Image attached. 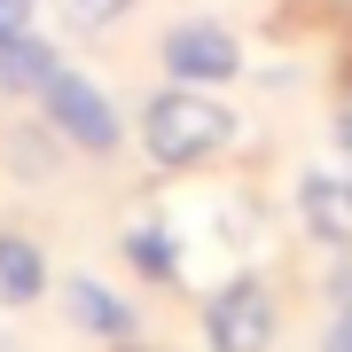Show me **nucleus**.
<instances>
[{
    "label": "nucleus",
    "mask_w": 352,
    "mask_h": 352,
    "mask_svg": "<svg viewBox=\"0 0 352 352\" xmlns=\"http://www.w3.org/2000/svg\"><path fill=\"white\" fill-rule=\"evenodd\" d=\"M227 141H235V110L212 94V87H164L149 94V110H141V149H149L164 173H196V164H212Z\"/></svg>",
    "instance_id": "1"
},
{
    "label": "nucleus",
    "mask_w": 352,
    "mask_h": 352,
    "mask_svg": "<svg viewBox=\"0 0 352 352\" xmlns=\"http://www.w3.org/2000/svg\"><path fill=\"white\" fill-rule=\"evenodd\" d=\"M39 110H47V126L63 133V141H78L87 157H110L118 149V110H110V94H102L87 71L55 63L47 87H39Z\"/></svg>",
    "instance_id": "2"
},
{
    "label": "nucleus",
    "mask_w": 352,
    "mask_h": 352,
    "mask_svg": "<svg viewBox=\"0 0 352 352\" xmlns=\"http://www.w3.org/2000/svg\"><path fill=\"white\" fill-rule=\"evenodd\" d=\"M274 289H266L258 274H235L212 289V305H204V344L212 352H266L274 344Z\"/></svg>",
    "instance_id": "3"
},
{
    "label": "nucleus",
    "mask_w": 352,
    "mask_h": 352,
    "mask_svg": "<svg viewBox=\"0 0 352 352\" xmlns=\"http://www.w3.org/2000/svg\"><path fill=\"white\" fill-rule=\"evenodd\" d=\"M157 55H164V71L180 78V87H227V78L243 71V39L212 24V16H188V24H173L157 39Z\"/></svg>",
    "instance_id": "4"
},
{
    "label": "nucleus",
    "mask_w": 352,
    "mask_h": 352,
    "mask_svg": "<svg viewBox=\"0 0 352 352\" xmlns=\"http://www.w3.org/2000/svg\"><path fill=\"white\" fill-rule=\"evenodd\" d=\"M298 219H305V235L352 251V173H305L298 180Z\"/></svg>",
    "instance_id": "5"
},
{
    "label": "nucleus",
    "mask_w": 352,
    "mask_h": 352,
    "mask_svg": "<svg viewBox=\"0 0 352 352\" xmlns=\"http://www.w3.org/2000/svg\"><path fill=\"white\" fill-rule=\"evenodd\" d=\"M47 298V251L32 235H0V305H39Z\"/></svg>",
    "instance_id": "6"
},
{
    "label": "nucleus",
    "mask_w": 352,
    "mask_h": 352,
    "mask_svg": "<svg viewBox=\"0 0 352 352\" xmlns=\"http://www.w3.org/2000/svg\"><path fill=\"white\" fill-rule=\"evenodd\" d=\"M63 298H71V314H78V329H87V337H133V305L110 298L94 274H71Z\"/></svg>",
    "instance_id": "7"
},
{
    "label": "nucleus",
    "mask_w": 352,
    "mask_h": 352,
    "mask_svg": "<svg viewBox=\"0 0 352 352\" xmlns=\"http://www.w3.org/2000/svg\"><path fill=\"white\" fill-rule=\"evenodd\" d=\"M47 71H55V47H47L39 32L0 39V94H39V87H47Z\"/></svg>",
    "instance_id": "8"
},
{
    "label": "nucleus",
    "mask_w": 352,
    "mask_h": 352,
    "mask_svg": "<svg viewBox=\"0 0 352 352\" xmlns=\"http://www.w3.org/2000/svg\"><path fill=\"white\" fill-rule=\"evenodd\" d=\"M126 258H133V266H141V274H149V282H173V274H180V243L164 235L157 219L126 227Z\"/></svg>",
    "instance_id": "9"
},
{
    "label": "nucleus",
    "mask_w": 352,
    "mask_h": 352,
    "mask_svg": "<svg viewBox=\"0 0 352 352\" xmlns=\"http://www.w3.org/2000/svg\"><path fill=\"white\" fill-rule=\"evenodd\" d=\"M55 8H63V24H71V32H110L118 16L133 8V0H55Z\"/></svg>",
    "instance_id": "10"
},
{
    "label": "nucleus",
    "mask_w": 352,
    "mask_h": 352,
    "mask_svg": "<svg viewBox=\"0 0 352 352\" xmlns=\"http://www.w3.org/2000/svg\"><path fill=\"white\" fill-rule=\"evenodd\" d=\"M39 16V0H0V39H24Z\"/></svg>",
    "instance_id": "11"
},
{
    "label": "nucleus",
    "mask_w": 352,
    "mask_h": 352,
    "mask_svg": "<svg viewBox=\"0 0 352 352\" xmlns=\"http://www.w3.org/2000/svg\"><path fill=\"white\" fill-rule=\"evenodd\" d=\"M321 352H352V305L337 314V329H329V344H321Z\"/></svg>",
    "instance_id": "12"
},
{
    "label": "nucleus",
    "mask_w": 352,
    "mask_h": 352,
    "mask_svg": "<svg viewBox=\"0 0 352 352\" xmlns=\"http://www.w3.org/2000/svg\"><path fill=\"white\" fill-rule=\"evenodd\" d=\"M329 289H337V305H352V258H337V274H329Z\"/></svg>",
    "instance_id": "13"
},
{
    "label": "nucleus",
    "mask_w": 352,
    "mask_h": 352,
    "mask_svg": "<svg viewBox=\"0 0 352 352\" xmlns=\"http://www.w3.org/2000/svg\"><path fill=\"white\" fill-rule=\"evenodd\" d=\"M337 149H344V157H352V94H344V102H337Z\"/></svg>",
    "instance_id": "14"
}]
</instances>
